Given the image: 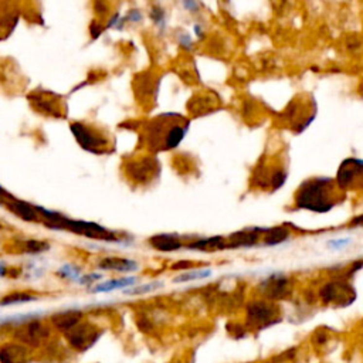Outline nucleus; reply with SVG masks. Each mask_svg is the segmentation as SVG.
<instances>
[{"instance_id":"nucleus-15","label":"nucleus","mask_w":363,"mask_h":363,"mask_svg":"<svg viewBox=\"0 0 363 363\" xmlns=\"http://www.w3.org/2000/svg\"><path fill=\"white\" fill-rule=\"evenodd\" d=\"M99 270H108V271H118V272H133L139 268L136 261L129 258H121V257H107L99 260L97 264Z\"/></svg>"},{"instance_id":"nucleus-21","label":"nucleus","mask_w":363,"mask_h":363,"mask_svg":"<svg viewBox=\"0 0 363 363\" xmlns=\"http://www.w3.org/2000/svg\"><path fill=\"white\" fill-rule=\"evenodd\" d=\"M212 275V270H198V271H189V272H183L179 277L175 278V282H189V281L195 280H203Z\"/></svg>"},{"instance_id":"nucleus-20","label":"nucleus","mask_w":363,"mask_h":363,"mask_svg":"<svg viewBox=\"0 0 363 363\" xmlns=\"http://www.w3.org/2000/svg\"><path fill=\"white\" fill-rule=\"evenodd\" d=\"M37 297L29 292H13L0 299V307H10V305H18V304H27L36 301Z\"/></svg>"},{"instance_id":"nucleus-4","label":"nucleus","mask_w":363,"mask_h":363,"mask_svg":"<svg viewBox=\"0 0 363 363\" xmlns=\"http://www.w3.org/2000/svg\"><path fill=\"white\" fill-rule=\"evenodd\" d=\"M70 129L75 141L78 142V145L87 152L102 155L109 148V139L92 125H87L83 122H73L70 125Z\"/></svg>"},{"instance_id":"nucleus-8","label":"nucleus","mask_w":363,"mask_h":363,"mask_svg":"<svg viewBox=\"0 0 363 363\" xmlns=\"http://www.w3.org/2000/svg\"><path fill=\"white\" fill-rule=\"evenodd\" d=\"M101 336V332L95 329L91 324H78L77 327H74L71 330L66 332V338L68 344L74 349L78 350H87L92 346Z\"/></svg>"},{"instance_id":"nucleus-12","label":"nucleus","mask_w":363,"mask_h":363,"mask_svg":"<svg viewBox=\"0 0 363 363\" xmlns=\"http://www.w3.org/2000/svg\"><path fill=\"white\" fill-rule=\"evenodd\" d=\"M6 206L9 207V210L12 213H15L17 217L23 218L24 221H30V223H37L40 220V213L37 212L36 206L34 204H30V203H26V201H21V200H17V199L10 198L7 201H6Z\"/></svg>"},{"instance_id":"nucleus-23","label":"nucleus","mask_w":363,"mask_h":363,"mask_svg":"<svg viewBox=\"0 0 363 363\" xmlns=\"http://www.w3.org/2000/svg\"><path fill=\"white\" fill-rule=\"evenodd\" d=\"M159 287H162L161 282H152V284H145V285L135 287L132 290H127V291H124V294H127V295H142V294H148V292H152V291L158 290Z\"/></svg>"},{"instance_id":"nucleus-36","label":"nucleus","mask_w":363,"mask_h":363,"mask_svg":"<svg viewBox=\"0 0 363 363\" xmlns=\"http://www.w3.org/2000/svg\"><path fill=\"white\" fill-rule=\"evenodd\" d=\"M1 196H7V193H6V192L3 190V187L0 186V198H1Z\"/></svg>"},{"instance_id":"nucleus-25","label":"nucleus","mask_w":363,"mask_h":363,"mask_svg":"<svg viewBox=\"0 0 363 363\" xmlns=\"http://www.w3.org/2000/svg\"><path fill=\"white\" fill-rule=\"evenodd\" d=\"M34 104H36V107L40 109V111H43V112H46V114H53V115H57L55 114V102L54 101H51V99H44L43 97H34Z\"/></svg>"},{"instance_id":"nucleus-10","label":"nucleus","mask_w":363,"mask_h":363,"mask_svg":"<svg viewBox=\"0 0 363 363\" xmlns=\"http://www.w3.org/2000/svg\"><path fill=\"white\" fill-rule=\"evenodd\" d=\"M47 336L49 329L38 319L29 321L16 330V339L27 346H38Z\"/></svg>"},{"instance_id":"nucleus-32","label":"nucleus","mask_w":363,"mask_h":363,"mask_svg":"<svg viewBox=\"0 0 363 363\" xmlns=\"http://www.w3.org/2000/svg\"><path fill=\"white\" fill-rule=\"evenodd\" d=\"M349 226H350V227H361V226H362L363 227V215L358 216V217H353L352 221L349 223Z\"/></svg>"},{"instance_id":"nucleus-13","label":"nucleus","mask_w":363,"mask_h":363,"mask_svg":"<svg viewBox=\"0 0 363 363\" xmlns=\"http://www.w3.org/2000/svg\"><path fill=\"white\" fill-rule=\"evenodd\" d=\"M83 312L78 309H67V311H60L57 314L51 316L53 325L61 332H68L74 327H77L81 322Z\"/></svg>"},{"instance_id":"nucleus-9","label":"nucleus","mask_w":363,"mask_h":363,"mask_svg":"<svg viewBox=\"0 0 363 363\" xmlns=\"http://www.w3.org/2000/svg\"><path fill=\"white\" fill-rule=\"evenodd\" d=\"M260 291L267 301L284 299L291 294V281L282 274H272L260 284Z\"/></svg>"},{"instance_id":"nucleus-34","label":"nucleus","mask_w":363,"mask_h":363,"mask_svg":"<svg viewBox=\"0 0 363 363\" xmlns=\"http://www.w3.org/2000/svg\"><path fill=\"white\" fill-rule=\"evenodd\" d=\"M184 7H186V9L193 10L195 7H198V3H190V1H187V3H184Z\"/></svg>"},{"instance_id":"nucleus-14","label":"nucleus","mask_w":363,"mask_h":363,"mask_svg":"<svg viewBox=\"0 0 363 363\" xmlns=\"http://www.w3.org/2000/svg\"><path fill=\"white\" fill-rule=\"evenodd\" d=\"M0 363H29V352L21 344H4L0 346Z\"/></svg>"},{"instance_id":"nucleus-18","label":"nucleus","mask_w":363,"mask_h":363,"mask_svg":"<svg viewBox=\"0 0 363 363\" xmlns=\"http://www.w3.org/2000/svg\"><path fill=\"white\" fill-rule=\"evenodd\" d=\"M136 278L135 277H125V278H116V280H109L107 282H101V284H97L91 292L97 294V292H111V291H115V290H122V288H127V287H132L136 284Z\"/></svg>"},{"instance_id":"nucleus-5","label":"nucleus","mask_w":363,"mask_h":363,"mask_svg":"<svg viewBox=\"0 0 363 363\" xmlns=\"http://www.w3.org/2000/svg\"><path fill=\"white\" fill-rule=\"evenodd\" d=\"M318 295L325 305L333 304L339 308H345L353 304V301L356 299V291L344 277L324 284Z\"/></svg>"},{"instance_id":"nucleus-22","label":"nucleus","mask_w":363,"mask_h":363,"mask_svg":"<svg viewBox=\"0 0 363 363\" xmlns=\"http://www.w3.org/2000/svg\"><path fill=\"white\" fill-rule=\"evenodd\" d=\"M24 253H27V254H40V253H44V251H47L50 248L49 243H46V241H40V240H26L24 241Z\"/></svg>"},{"instance_id":"nucleus-28","label":"nucleus","mask_w":363,"mask_h":363,"mask_svg":"<svg viewBox=\"0 0 363 363\" xmlns=\"http://www.w3.org/2000/svg\"><path fill=\"white\" fill-rule=\"evenodd\" d=\"M102 30H104L102 24H101V23H97V21H92V23H91V26H90V32H91V34H92V37H94V38L99 37V36L102 34Z\"/></svg>"},{"instance_id":"nucleus-31","label":"nucleus","mask_w":363,"mask_h":363,"mask_svg":"<svg viewBox=\"0 0 363 363\" xmlns=\"http://www.w3.org/2000/svg\"><path fill=\"white\" fill-rule=\"evenodd\" d=\"M141 18H142V15H141L138 10H132V12L128 15V17L125 18V21H127V20H131V21H133V23H136V21H139Z\"/></svg>"},{"instance_id":"nucleus-19","label":"nucleus","mask_w":363,"mask_h":363,"mask_svg":"<svg viewBox=\"0 0 363 363\" xmlns=\"http://www.w3.org/2000/svg\"><path fill=\"white\" fill-rule=\"evenodd\" d=\"M290 237V231L285 227H270L267 229L263 237V243L265 246H277L287 241Z\"/></svg>"},{"instance_id":"nucleus-16","label":"nucleus","mask_w":363,"mask_h":363,"mask_svg":"<svg viewBox=\"0 0 363 363\" xmlns=\"http://www.w3.org/2000/svg\"><path fill=\"white\" fill-rule=\"evenodd\" d=\"M149 244L158 251H178L183 247L182 240L175 234H156L149 238Z\"/></svg>"},{"instance_id":"nucleus-27","label":"nucleus","mask_w":363,"mask_h":363,"mask_svg":"<svg viewBox=\"0 0 363 363\" xmlns=\"http://www.w3.org/2000/svg\"><path fill=\"white\" fill-rule=\"evenodd\" d=\"M101 278H102V274H87V275L80 277L78 282L81 285H90V284H94V281L101 280Z\"/></svg>"},{"instance_id":"nucleus-11","label":"nucleus","mask_w":363,"mask_h":363,"mask_svg":"<svg viewBox=\"0 0 363 363\" xmlns=\"http://www.w3.org/2000/svg\"><path fill=\"white\" fill-rule=\"evenodd\" d=\"M158 170H159V167L156 165V162L152 161L150 158H144L142 161L131 162L127 167L128 175L132 178L133 181L139 182V183L148 182L153 176V173Z\"/></svg>"},{"instance_id":"nucleus-35","label":"nucleus","mask_w":363,"mask_h":363,"mask_svg":"<svg viewBox=\"0 0 363 363\" xmlns=\"http://www.w3.org/2000/svg\"><path fill=\"white\" fill-rule=\"evenodd\" d=\"M6 274V267L3 263H0V275H4Z\"/></svg>"},{"instance_id":"nucleus-26","label":"nucleus","mask_w":363,"mask_h":363,"mask_svg":"<svg viewBox=\"0 0 363 363\" xmlns=\"http://www.w3.org/2000/svg\"><path fill=\"white\" fill-rule=\"evenodd\" d=\"M150 17L153 18V21H155V24L156 26H163L165 23V13H163V10H161V9H153L152 12H150Z\"/></svg>"},{"instance_id":"nucleus-6","label":"nucleus","mask_w":363,"mask_h":363,"mask_svg":"<svg viewBox=\"0 0 363 363\" xmlns=\"http://www.w3.org/2000/svg\"><path fill=\"white\" fill-rule=\"evenodd\" d=\"M335 183L338 189L344 193L347 190L363 192V159H345L338 169Z\"/></svg>"},{"instance_id":"nucleus-2","label":"nucleus","mask_w":363,"mask_h":363,"mask_svg":"<svg viewBox=\"0 0 363 363\" xmlns=\"http://www.w3.org/2000/svg\"><path fill=\"white\" fill-rule=\"evenodd\" d=\"M189 131V119L179 114H162L148 125L146 142L153 150L178 148Z\"/></svg>"},{"instance_id":"nucleus-30","label":"nucleus","mask_w":363,"mask_h":363,"mask_svg":"<svg viewBox=\"0 0 363 363\" xmlns=\"http://www.w3.org/2000/svg\"><path fill=\"white\" fill-rule=\"evenodd\" d=\"M346 244H349V240H346V238H344V240H333V241L329 243V246L333 250H339V248L346 246Z\"/></svg>"},{"instance_id":"nucleus-1","label":"nucleus","mask_w":363,"mask_h":363,"mask_svg":"<svg viewBox=\"0 0 363 363\" xmlns=\"http://www.w3.org/2000/svg\"><path fill=\"white\" fill-rule=\"evenodd\" d=\"M342 200L344 192L338 189L335 179L322 176L302 182L294 198L298 209L314 213H328Z\"/></svg>"},{"instance_id":"nucleus-17","label":"nucleus","mask_w":363,"mask_h":363,"mask_svg":"<svg viewBox=\"0 0 363 363\" xmlns=\"http://www.w3.org/2000/svg\"><path fill=\"white\" fill-rule=\"evenodd\" d=\"M187 248L190 250H200V251H216V250H224L227 248V240L224 237H209V238H199L192 243H189Z\"/></svg>"},{"instance_id":"nucleus-3","label":"nucleus","mask_w":363,"mask_h":363,"mask_svg":"<svg viewBox=\"0 0 363 363\" xmlns=\"http://www.w3.org/2000/svg\"><path fill=\"white\" fill-rule=\"evenodd\" d=\"M281 321L278 307L267 299H253L246 305V328L261 330Z\"/></svg>"},{"instance_id":"nucleus-24","label":"nucleus","mask_w":363,"mask_h":363,"mask_svg":"<svg viewBox=\"0 0 363 363\" xmlns=\"http://www.w3.org/2000/svg\"><path fill=\"white\" fill-rule=\"evenodd\" d=\"M58 275L63 277V278H67V280H80V275H81V270L78 267L73 264H66L61 267V270L58 271Z\"/></svg>"},{"instance_id":"nucleus-7","label":"nucleus","mask_w":363,"mask_h":363,"mask_svg":"<svg viewBox=\"0 0 363 363\" xmlns=\"http://www.w3.org/2000/svg\"><path fill=\"white\" fill-rule=\"evenodd\" d=\"M254 175H255V183L260 189L263 190L268 189L270 192H275L284 186L288 178V170L287 166L278 162L267 165L260 163L254 170Z\"/></svg>"},{"instance_id":"nucleus-33","label":"nucleus","mask_w":363,"mask_h":363,"mask_svg":"<svg viewBox=\"0 0 363 363\" xmlns=\"http://www.w3.org/2000/svg\"><path fill=\"white\" fill-rule=\"evenodd\" d=\"M192 267V263H187V261H183V263H179V264L173 265L175 270H181V268H190Z\"/></svg>"},{"instance_id":"nucleus-29","label":"nucleus","mask_w":363,"mask_h":363,"mask_svg":"<svg viewBox=\"0 0 363 363\" xmlns=\"http://www.w3.org/2000/svg\"><path fill=\"white\" fill-rule=\"evenodd\" d=\"M230 332L236 336V338H243V336H246V329H244L243 325L233 324V330H230Z\"/></svg>"}]
</instances>
